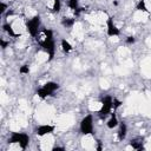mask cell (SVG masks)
I'll return each instance as SVG.
<instances>
[{
  "instance_id": "obj_24",
  "label": "cell",
  "mask_w": 151,
  "mask_h": 151,
  "mask_svg": "<svg viewBox=\"0 0 151 151\" xmlns=\"http://www.w3.org/2000/svg\"><path fill=\"white\" fill-rule=\"evenodd\" d=\"M0 44H1V47H2V48H6V47H7V45H8V44H7L5 40H2V39L0 40Z\"/></svg>"
},
{
  "instance_id": "obj_10",
  "label": "cell",
  "mask_w": 151,
  "mask_h": 151,
  "mask_svg": "<svg viewBox=\"0 0 151 151\" xmlns=\"http://www.w3.org/2000/svg\"><path fill=\"white\" fill-rule=\"evenodd\" d=\"M126 132H127L126 124H125V123H120V125H119V131H118V139H119V140H123V139L126 137Z\"/></svg>"
},
{
  "instance_id": "obj_26",
  "label": "cell",
  "mask_w": 151,
  "mask_h": 151,
  "mask_svg": "<svg viewBox=\"0 0 151 151\" xmlns=\"http://www.w3.org/2000/svg\"><path fill=\"white\" fill-rule=\"evenodd\" d=\"M13 14V11H8L7 13H6V17H8V15H12Z\"/></svg>"
},
{
  "instance_id": "obj_4",
  "label": "cell",
  "mask_w": 151,
  "mask_h": 151,
  "mask_svg": "<svg viewBox=\"0 0 151 151\" xmlns=\"http://www.w3.org/2000/svg\"><path fill=\"white\" fill-rule=\"evenodd\" d=\"M113 107V99L111 96H106L101 99V109L99 110V117L100 118H105L110 112L111 109Z\"/></svg>"
},
{
  "instance_id": "obj_21",
  "label": "cell",
  "mask_w": 151,
  "mask_h": 151,
  "mask_svg": "<svg viewBox=\"0 0 151 151\" xmlns=\"http://www.w3.org/2000/svg\"><path fill=\"white\" fill-rule=\"evenodd\" d=\"M126 42L127 44H133L134 42V38L133 37H127L126 38Z\"/></svg>"
},
{
  "instance_id": "obj_16",
  "label": "cell",
  "mask_w": 151,
  "mask_h": 151,
  "mask_svg": "<svg viewBox=\"0 0 151 151\" xmlns=\"http://www.w3.org/2000/svg\"><path fill=\"white\" fill-rule=\"evenodd\" d=\"M60 7H61V5H60V0H54V4H53V12H55V13H58L59 11H60Z\"/></svg>"
},
{
  "instance_id": "obj_14",
  "label": "cell",
  "mask_w": 151,
  "mask_h": 151,
  "mask_svg": "<svg viewBox=\"0 0 151 151\" xmlns=\"http://www.w3.org/2000/svg\"><path fill=\"white\" fill-rule=\"evenodd\" d=\"M136 9L138 11H142V12H147V8H146V4H145V0H139V2L137 4L136 6Z\"/></svg>"
},
{
  "instance_id": "obj_17",
  "label": "cell",
  "mask_w": 151,
  "mask_h": 151,
  "mask_svg": "<svg viewBox=\"0 0 151 151\" xmlns=\"http://www.w3.org/2000/svg\"><path fill=\"white\" fill-rule=\"evenodd\" d=\"M68 6L72 9H77L78 8V0H68Z\"/></svg>"
},
{
  "instance_id": "obj_9",
  "label": "cell",
  "mask_w": 151,
  "mask_h": 151,
  "mask_svg": "<svg viewBox=\"0 0 151 151\" xmlns=\"http://www.w3.org/2000/svg\"><path fill=\"white\" fill-rule=\"evenodd\" d=\"M2 29H4L9 37H19V35H20V33L18 34V33H15V32L13 31V27H12L11 24H4V25H2Z\"/></svg>"
},
{
  "instance_id": "obj_11",
  "label": "cell",
  "mask_w": 151,
  "mask_h": 151,
  "mask_svg": "<svg viewBox=\"0 0 151 151\" xmlns=\"http://www.w3.org/2000/svg\"><path fill=\"white\" fill-rule=\"evenodd\" d=\"M118 125V119H117V116H116V113L113 112L112 114H111V118H110V120L107 122V127L109 129H113V127H116Z\"/></svg>"
},
{
  "instance_id": "obj_19",
  "label": "cell",
  "mask_w": 151,
  "mask_h": 151,
  "mask_svg": "<svg viewBox=\"0 0 151 151\" xmlns=\"http://www.w3.org/2000/svg\"><path fill=\"white\" fill-rule=\"evenodd\" d=\"M122 104H123V103H122L120 100H118V99L113 98V109H114V110H117V109H118V107H119Z\"/></svg>"
},
{
  "instance_id": "obj_13",
  "label": "cell",
  "mask_w": 151,
  "mask_h": 151,
  "mask_svg": "<svg viewBox=\"0 0 151 151\" xmlns=\"http://www.w3.org/2000/svg\"><path fill=\"white\" fill-rule=\"evenodd\" d=\"M74 21H76V19H73V18H63L61 24L65 27H71V26H73Z\"/></svg>"
},
{
  "instance_id": "obj_22",
  "label": "cell",
  "mask_w": 151,
  "mask_h": 151,
  "mask_svg": "<svg viewBox=\"0 0 151 151\" xmlns=\"http://www.w3.org/2000/svg\"><path fill=\"white\" fill-rule=\"evenodd\" d=\"M83 11H84V8H80V7H78L77 9H74V14H76V15H79V14H80Z\"/></svg>"
},
{
  "instance_id": "obj_6",
  "label": "cell",
  "mask_w": 151,
  "mask_h": 151,
  "mask_svg": "<svg viewBox=\"0 0 151 151\" xmlns=\"http://www.w3.org/2000/svg\"><path fill=\"white\" fill-rule=\"evenodd\" d=\"M39 25H40V17H39V15H35V17H33L32 19H29L28 21H26V28H27L28 33H29L32 37H35V35H37Z\"/></svg>"
},
{
  "instance_id": "obj_20",
  "label": "cell",
  "mask_w": 151,
  "mask_h": 151,
  "mask_svg": "<svg viewBox=\"0 0 151 151\" xmlns=\"http://www.w3.org/2000/svg\"><path fill=\"white\" fill-rule=\"evenodd\" d=\"M6 9H7V5H6L5 2H1V4H0V12H1V13H5Z\"/></svg>"
},
{
  "instance_id": "obj_3",
  "label": "cell",
  "mask_w": 151,
  "mask_h": 151,
  "mask_svg": "<svg viewBox=\"0 0 151 151\" xmlns=\"http://www.w3.org/2000/svg\"><path fill=\"white\" fill-rule=\"evenodd\" d=\"M59 88V85L57 83H53V81H48L46 84H44L42 87H40L38 91H37V94L40 97V98H46L47 96H52V93L54 91H57Z\"/></svg>"
},
{
  "instance_id": "obj_2",
  "label": "cell",
  "mask_w": 151,
  "mask_h": 151,
  "mask_svg": "<svg viewBox=\"0 0 151 151\" xmlns=\"http://www.w3.org/2000/svg\"><path fill=\"white\" fill-rule=\"evenodd\" d=\"M8 143L9 144H14V143H18L20 145V147L22 150H25L29 143V137L28 134L26 133H20V132H13L12 136L9 137L8 139Z\"/></svg>"
},
{
  "instance_id": "obj_15",
  "label": "cell",
  "mask_w": 151,
  "mask_h": 151,
  "mask_svg": "<svg viewBox=\"0 0 151 151\" xmlns=\"http://www.w3.org/2000/svg\"><path fill=\"white\" fill-rule=\"evenodd\" d=\"M130 146H132L136 150H144V146L142 144V142H137V140H131Z\"/></svg>"
},
{
  "instance_id": "obj_8",
  "label": "cell",
  "mask_w": 151,
  "mask_h": 151,
  "mask_svg": "<svg viewBox=\"0 0 151 151\" xmlns=\"http://www.w3.org/2000/svg\"><path fill=\"white\" fill-rule=\"evenodd\" d=\"M53 131H54V126H52V125H40L39 127H37V134L38 136H45V134H48Z\"/></svg>"
},
{
  "instance_id": "obj_18",
  "label": "cell",
  "mask_w": 151,
  "mask_h": 151,
  "mask_svg": "<svg viewBox=\"0 0 151 151\" xmlns=\"http://www.w3.org/2000/svg\"><path fill=\"white\" fill-rule=\"evenodd\" d=\"M19 72H20L21 74H27V73L29 72V67H28V65H22V66L20 67Z\"/></svg>"
},
{
  "instance_id": "obj_23",
  "label": "cell",
  "mask_w": 151,
  "mask_h": 151,
  "mask_svg": "<svg viewBox=\"0 0 151 151\" xmlns=\"http://www.w3.org/2000/svg\"><path fill=\"white\" fill-rule=\"evenodd\" d=\"M53 151H65V147H63V146H54Z\"/></svg>"
},
{
  "instance_id": "obj_1",
  "label": "cell",
  "mask_w": 151,
  "mask_h": 151,
  "mask_svg": "<svg viewBox=\"0 0 151 151\" xmlns=\"http://www.w3.org/2000/svg\"><path fill=\"white\" fill-rule=\"evenodd\" d=\"M44 34H45V40L39 41V45L48 53V60H52L53 57H54V52H55V44H54V40H53V32L51 29L45 28Z\"/></svg>"
},
{
  "instance_id": "obj_5",
  "label": "cell",
  "mask_w": 151,
  "mask_h": 151,
  "mask_svg": "<svg viewBox=\"0 0 151 151\" xmlns=\"http://www.w3.org/2000/svg\"><path fill=\"white\" fill-rule=\"evenodd\" d=\"M80 132L83 134H93V119L91 114H87L80 122Z\"/></svg>"
},
{
  "instance_id": "obj_12",
  "label": "cell",
  "mask_w": 151,
  "mask_h": 151,
  "mask_svg": "<svg viewBox=\"0 0 151 151\" xmlns=\"http://www.w3.org/2000/svg\"><path fill=\"white\" fill-rule=\"evenodd\" d=\"M61 48H63V51H64L65 53H68V52L72 50V46H71V44H70L66 39H63V40H61Z\"/></svg>"
},
{
  "instance_id": "obj_7",
  "label": "cell",
  "mask_w": 151,
  "mask_h": 151,
  "mask_svg": "<svg viewBox=\"0 0 151 151\" xmlns=\"http://www.w3.org/2000/svg\"><path fill=\"white\" fill-rule=\"evenodd\" d=\"M107 35L109 37H117V35H119V29L117 28V26L113 24V20H112V18L111 17H109L107 18Z\"/></svg>"
},
{
  "instance_id": "obj_25",
  "label": "cell",
  "mask_w": 151,
  "mask_h": 151,
  "mask_svg": "<svg viewBox=\"0 0 151 151\" xmlns=\"http://www.w3.org/2000/svg\"><path fill=\"white\" fill-rule=\"evenodd\" d=\"M97 150H98V151H100V150H101V142H99V140H98V146H97Z\"/></svg>"
}]
</instances>
